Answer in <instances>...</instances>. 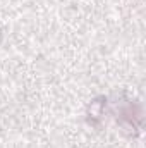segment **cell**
Listing matches in <instances>:
<instances>
[{"instance_id": "obj_1", "label": "cell", "mask_w": 146, "mask_h": 148, "mask_svg": "<svg viewBox=\"0 0 146 148\" xmlns=\"http://www.w3.org/2000/svg\"><path fill=\"white\" fill-rule=\"evenodd\" d=\"M105 103H107V100H105L103 97H100V98H96V100H93V102L89 103V107H88V115H89V122H91V124H96V122L102 119L103 110H105Z\"/></svg>"}]
</instances>
